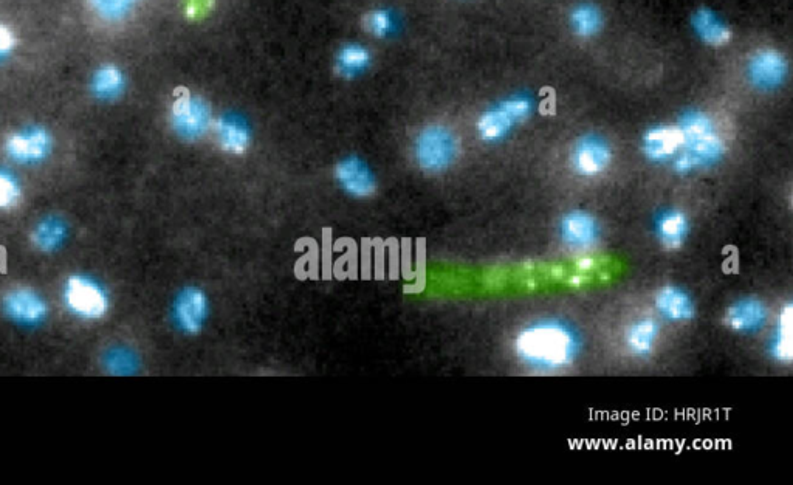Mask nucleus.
I'll return each instance as SVG.
<instances>
[{"label":"nucleus","instance_id":"obj_4","mask_svg":"<svg viewBox=\"0 0 793 485\" xmlns=\"http://www.w3.org/2000/svg\"><path fill=\"white\" fill-rule=\"evenodd\" d=\"M533 101L527 95H515L490 107L478 121V132L485 142H501L515 126L532 115Z\"/></svg>","mask_w":793,"mask_h":485},{"label":"nucleus","instance_id":"obj_3","mask_svg":"<svg viewBox=\"0 0 793 485\" xmlns=\"http://www.w3.org/2000/svg\"><path fill=\"white\" fill-rule=\"evenodd\" d=\"M459 155V142L447 126H428L417 135L414 143V157L417 165L428 174L447 171Z\"/></svg>","mask_w":793,"mask_h":485},{"label":"nucleus","instance_id":"obj_8","mask_svg":"<svg viewBox=\"0 0 793 485\" xmlns=\"http://www.w3.org/2000/svg\"><path fill=\"white\" fill-rule=\"evenodd\" d=\"M612 163V148L600 135H584L570 152V165L581 177L600 176Z\"/></svg>","mask_w":793,"mask_h":485},{"label":"nucleus","instance_id":"obj_30","mask_svg":"<svg viewBox=\"0 0 793 485\" xmlns=\"http://www.w3.org/2000/svg\"><path fill=\"white\" fill-rule=\"evenodd\" d=\"M214 4H216V0H188L186 14L191 19L205 18L206 14L213 10Z\"/></svg>","mask_w":793,"mask_h":485},{"label":"nucleus","instance_id":"obj_17","mask_svg":"<svg viewBox=\"0 0 793 485\" xmlns=\"http://www.w3.org/2000/svg\"><path fill=\"white\" fill-rule=\"evenodd\" d=\"M662 327L653 317H640L632 321L625 332V346L629 354L637 358H648L656 351Z\"/></svg>","mask_w":793,"mask_h":485},{"label":"nucleus","instance_id":"obj_23","mask_svg":"<svg viewBox=\"0 0 793 485\" xmlns=\"http://www.w3.org/2000/svg\"><path fill=\"white\" fill-rule=\"evenodd\" d=\"M569 22L575 35L581 36V38H591L601 30L603 16H601L600 8L597 5L580 4L570 11Z\"/></svg>","mask_w":793,"mask_h":485},{"label":"nucleus","instance_id":"obj_22","mask_svg":"<svg viewBox=\"0 0 793 485\" xmlns=\"http://www.w3.org/2000/svg\"><path fill=\"white\" fill-rule=\"evenodd\" d=\"M67 238V227L58 217H47L36 225L33 242L42 252H55Z\"/></svg>","mask_w":793,"mask_h":485},{"label":"nucleus","instance_id":"obj_20","mask_svg":"<svg viewBox=\"0 0 793 485\" xmlns=\"http://www.w3.org/2000/svg\"><path fill=\"white\" fill-rule=\"evenodd\" d=\"M657 239L666 250H679L687 241L690 221L684 211L677 208L662 211L654 224Z\"/></svg>","mask_w":793,"mask_h":485},{"label":"nucleus","instance_id":"obj_12","mask_svg":"<svg viewBox=\"0 0 793 485\" xmlns=\"http://www.w3.org/2000/svg\"><path fill=\"white\" fill-rule=\"evenodd\" d=\"M560 236L570 250L586 252L597 245L600 227L597 219L588 211H570L561 219Z\"/></svg>","mask_w":793,"mask_h":485},{"label":"nucleus","instance_id":"obj_29","mask_svg":"<svg viewBox=\"0 0 793 485\" xmlns=\"http://www.w3.org/2000/svg\"><path fill=\"white\" fill-rule=\"evenodd\" d=\"M366 27H368L372 35L382 38V36L388 35L389 31H391V16L385 10L372 11L366 18Z\"/></svg>","mask_w":793,"mask_h":485},{"label":"nucleus","instance_id":"obj_6","mask_svg":"<svg viewBox=\"0 0 793 485\" xmlns=\"http://www.w3.org/2000/svg\"><path fill=\"white\" fill-rule=\"evenodd\" d=\"M67 309L83 320H100L109 310V298L100 284L86 276H72L64 287Z\"/></svg>","mask_w":793,"mask_h":485},{"label":"nucleus","instance_id":"obj_24","mask_svg":"<svg viewBox=\"0 0 793 485\" xmlns=\"http://www.w3.org/2000/svg\"><path fill=\"white\" fill-rule=\"evenodd\" d=\"M124 89V76L115 66H104L98 69L92 78V90L101 100H112Z\"/></svg>","mask_w":793,"mask_h":485},{"label":"nucleus","instance_id":"obj_26","mask_svg":"<svg viewBox=\"0 0 793 485\" xmlns=\"http://www.w3.org/2000/svg\"><path fill=\"white\" fill-rule=\"evenodd\" d=\"M93 11L106 21L126 18L138 0H89Z\"/></svg>","mask_w":793,"mask_h":485},{"label":"nucleus","instance_id":"obj_1","mask_svg":"<svg viewBox=\"0 0 793 485\" xmlns=\"http://www.w3.org/2000/svg\"><path fill=\"white\" fill-rule=\"evenodd\" d=\"M583 348L580 332L563 318H539L515 338L518 362L535 374H560L577 363Z\"/></svg>","mask_w":793,"mask_h":485},{"label":"nucleus","instance_id":"obj_10","mask_svg":"<svg viewBox=\"0 0 793 485\" xmlns=\"http://www.w3.org/2000/svg\"><path fill=\"white\" fill-rule=\"evenodd\" d=\"M769 318V307L763 300L755 296H745L728 306L724 321L730 331L750 335L763 331L769 323Z\"/></svg>","mask_w":793,"mask_h":485},{"label":"nucleus","instance_id":"obj_18","mask_svg":"<svg viewBox=\"0 0 793 485\" xmlns=\"http://www.w3.org/2000/svg\"><path fill=\"white\" fill-rule=\"evenodd\" d=\"M216 138L220 148L230 154H244L251 143L247 121L236 114L220 115L216 121Z\"/></svg>","mask_w":793,"mask_h":485},{"label":"nucleus","instance_id":"obj_11","mask_svg":"<svg viewBox=\"0 0 793 485\" xmlns=\"http://www.w3.org/2000/svg\"><path fill=\"white\" fill-rule=\"evenodd\" d=\"M52 137L44 128H27L10 135L5 145L8 157L18 163H38L50 154Z\"/></svg>","mask_w":793,"mask_h":485},{"label":"nucleus","instance_id":"obj_15","mask_svg":"<svg viewBox=\"0 0 793 485\" xmlns=\"http://www.w3.org/2000/svg\"><path fill=\"white\" fill-rule=\"evenodd\" d=\"M654 307L668 323H688L696 317V304L687 290L679 286H665L656 293Z\"/></svg>","mask_w":793,"mask_h":485},{"label":"nucleus","instance_id":"obj_2","mask_svg":"<svg viewBox=\"0 0 793 485\" xmlns=\"http://www.w3.org/2000/svg\"><path fill=\"white\" fill-rule=\"evenodd\" d=\"M677 129L682 140L679 154L673 160L677 174L702 171L724 159L727 145L710 115L702 111L685 112L680 115Z\"/></svg>","mask_w":793,"mask_h":485},{"label":"nucleus","instance_id":"obj_19","mask_svg":"<svg viewBox=\"0 0 793 485\" xmlns=\"http://www.w3.org/2000/svg\"><path fill=\"white\" fill-rule=\"evenodd\" d=\"M691 27L697 38L711 47H722L732 41V30L727 22L711 8H697L691 16Z\"/></svg>","mask_w":793,"mask_h":485},{"label":"nucleus","instance_id":"obj_27","mask_svg":"<svg viewBox=\"0 0 793 485\" xmlns=\"http://www.w3.org/2000/svg\"><path fill=\"white\" fill-rule=\"evenodd\" d=\"M106 366L112 374H134L137 369V357L128 349H114L106 357Z\"/></svg>","mask_w":793,"mask_h":485},{"label":"nucleus","instance_id":"obj_31","mask_svg":"<svg viewBox=\"0 0 793 485\" xmlns=\"http://www.w3.org/2000/svg\"><path fill=\"white\" fill-rule=\"evenodd\" d=\"M14 49V35L10 28L0 25V59L10 55Z\"/></svg>","mask_w":793,"mask_h":485},{"label":"nucleus","instance_id":"obj_25","mask_svg":"<svg viewBox=\"0 0 793 485\" xmlns=\"http://www.w3.org/2000/svg\"><path fill=\"white\" fill-rule=\"evenodd\" d=\"M368 50L357 44L344 45L338 53L337 66L341 75L354 76L369 66Z\"/></svg>","mask_w":793,"mask_h":485},{"label":"nucleus","instance_id":"obj_21","mask_svg":"<svg viewBox=\"0 0 793 485\" xmlns=\"http://www.w3.org/2000/svg\"><path fill=\"white\" fill-rule=\"evenodd\" d=\"M793 307L792 304H787L783 307L780 315L776 318L775 327H773L772 335L769 337L770 357L780 365H790L793 360V343H792V321H793Z\"/></svg>","mask_w":793,"mask_h":485},{"label":"nucleus","instance_id":"obj_16","mask_svg":"<svg viewBox=\"0 0 793 485\" xmlns=\"http://www.w3.org/2000/svg\"><path fill=\"white\" fill-rule=\"evenodd\" d=\"M680 145L682 140L677 126H656L648 129L643 135V154L651 162H673L679 154Z\"/></svg>","mask_w":793,"mask_h":485},{"label":"nucleus","instance_id":"obj_9","mask_svg":"<svg viewBox=\"0 0 793 485\" xmlns=\"http://www.w3.org/2000/svg\"><path fill=\"white\" fill-rule=\"evenodd\" d=\"M789 73V64L783 53L773 49L758 50L747 64L750 83L761 90H773L783 86Z\"/></svg>","mask_w":793,"mask_h":485},{"label":"nucleus","instance_id":"obj_7","mask_svg":"<svg viewBox=\"0 0 793 485\" xmlns=\"http://www.w3.org/2000/svg\"><path fill=\"white\" fill-rule=\"evenodd\" d=\"M210 317V300L199 287L180 290L172 304V320L177 329L186 335H197L205 329Z\"/></svg>","mask_w":793,"mask_h":485},{"label":"nucleus","instance_id":"obj_5","mask_svg":"<svg viewBox=\"0 0 793 485\" xmlns=\"http://www.w3.org/2000/svg\"><path fill=\"white\" fill-rule=\"evenodd\" d=\"M171 124L180 138L188 142H196L210 129V104L203 98L191 95L188 90H180L172 104Z\"/></svg>","mask_w":793,"mask_h":485},{"label":"nucleus","instance_id":"obj_13","mask_svg":"<svg viewBox=\"0 0 793 485\" xmlns=\"http://www.w3.org/2000/svg\"><path fill=\"white\" fill-rule=\"evenodd\" d=\"M335 177H337L338 185L351 194L352 197L364 199V197H371L377 190V180H375L374 172L369 168L368 163L361 160L360 157H346L341 160L335 169Z\"/></svg>","mask_w":793,"mask_h":485},{"label":"nucleus","instance_id":"obj_14","mask_svg":"<svg viewBox=\"0 0 793 485\" xmlns=\"http://www.w3.org/2000/svg\"><path fill=\"white\" fill-rule=\"evenodd\" d=\"M5 314L16 321V323L24 324V326H35L41 323L47 317V304L42 300L41 296L35 290L13 289L8 292L4 298Z\"/></svg>","mask_w":793,"mask_h":485},{"label":"nucleus","instance_id":"obj_28","mask_svg":"<svg viewBox=\"0 0 793 485\" xmlns=\"http://www.w3.org/2000/svg\"><path fill=\"white\" fill-rule=\"evenodd\" d=\"M21 190L13 176L8 172L0 171V210H8L18 203Z\"/></svg>","mask_w":793,"mask_h":485}]
</instances>
